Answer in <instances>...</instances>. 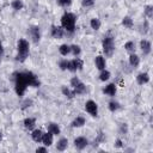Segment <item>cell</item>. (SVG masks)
Returning a JSON list of instances; mask_svg holds the SVG:
<instances>
[{"instance_id":"cell-1","label":"cell","mask_w":153,"mask_h":153,"mask_svg":"<svg viewBox=\"0 0 153 153\" xmlns=\"http://www.w3.org/2000/svg\"><path fill=\"white\" fill-rule=\"evenodd\" d=\"M13 81H14V91L18 97H23L27 86H30L29 82V72H16L13 73Z\"/></svg>"},{"instance_id":"cell-2","label":"cell","mask_w":153,"mask_h":153,"mask_svg":"<svg viewBox=\"0 0 153 153\" xmlns=\"http://www.w3.org/2000/svg\"><path fill=\"white\" fill-rule=\"evenodd\" d=\"M30 53V44L25 38H19L17 42V56L16 60L18 62H24Z\"/></svg>"},{"instance_id":"cell-3","label":"cell","mask_w":153,"mask_h":153,"mask_svg":"<svg viewBox=\"0 0 153 153\" xmlns=\"http://www.w3.org/2000/svg\"><path fill=\"white\" fill-rule=\"evenodd\" d=\"M75 23H76V17L74 13L71 12H66L62 17H61V26L63 27L65 31L72 33L75 30Z\"/></svg>"},{"instance_id":"cell-4","label":"cell","mask_w":153,"mask_h":153,"mask_svg":"<svg viewBox=\"0 0 153 153\" xmlns=\"http://www.w3.org/2000/svg\"><path fill=\"white\" fill-rule=\"evenodd\" d=\"M102 48H103V53L105 54V56L110 57L112 56L114 51H115V38L111 35H106L104 36L103 41H102Z\"/></svg>"},{"instance_id":"cell-5","label":"cell","mask_w":153,"mask_h":153,"mask_svg":"<svg viewBox=\"0 0 153 153\" xmlns=\"http://www.w3.org/2000/svg\"><path fill=\"white\" fill-rule=\"evenodd\" d=\"M71 86H72V90L74 91L75 96L76 94H84L86 92V85L78 76H73L71 79Z\"/></svg>"},{"instance_id":"cell-6","label":"cell","mask_w":153,"mask_h":153,"mask_svg":"<svg viewBox=\"0 0 153 153\" xmlns=\"http://www.w3.org/2000/svg\"><path fill=\"white\" fill-rule=\"evenodd\" d=\"M82 67H84V62L79 57H74L73 60H69L68 61V71H71V72L81 71Z\"/></svg>"},{"instance_id":"cell-7","label":"cell","mask_w":153,"mask_h":153,"mask_svg":"<svg viewBox=\"0 0 153 153\" xmlns=\"http://www.w3.org/2000/svg\"><path fill=\"white\" fill-rule=\"evenodd\" d=\"M27 32H29V36H30V38L32 39L33 43H38L39 42V39H41V29H39V26L32 25V26L29 27Z\"/></svg>"},{"instance_id":"cell-8","label":"cell","mask_w":153,"mask_h":153,"mask_svg":"<svg viewBox=\"0 0 153 153\" xmlns=\"http://www.w3.org/2000/svg\"><path fill=\"white\" fill-rule=\"evenodd\" d=\"M85 110L92 116V117H96L98 115V105L94 100L92 99H88L86 103H85Z\"/></svg>"},{"instance_id":"cell-9","label":"cell","mask_w":153,"mask_h":153,"mask_svg":"<svg viewBox=\"0 0 153 153\" xmlns=\"http://www.w3.org/2000/svg\"><path fill=\"white\" fill-rule=\"evenodd\" d=\"M50 33H51V37L53 38H56V39H61L65 35V30L62 26H57V25H53L51 26V30H50Z\"/></svg>"},{"instance_id":"cell-10","label":"cell","mask_w":153,"mask_h":153,"mask_svg":"<svg viewBox=\"0 0 153 153\" xmlns=\"http://www.w3.org/2000/svg\"><path fill=\"white\" fill-rule=\"evenodd\" d=\"M140 49H141V53L143 56H147L151 54V50H152V44L147 39H141L140 41Z\"/></svg>"},{"instance_id":"cell-11","label":"cell","mask_w":153,"mask_h":153,"mask_svg":"<svg viewBox=\"0 0 153 153\" xmlns=\"http://www.w3.org/2000/svg\"><path fill=\"white\" fill-rule=\"evenodd\" d=\"M87 145H88V141L84 136H78L76 139H74V147L79 151H82L84 148H86Z\"/></svg>"},{"instance_id":"cell-12","label":"cell","mask_w":153,"mask_h":153,"mask_svg":"<svg viewBox=\"0 0 153 153\" xmlns=\"http://www.w3.org/2000/svg\"><path fill=\"white\" fill-rule=\"evenodd\" d=\"M116 91H117V88H116V84H114V82L108 84V85L103 88V93H105V94L109 96V97H115Z\"/></svg>"},{"instance_id":"cell-13","label":"cell","mask_w":153,"mask_h":153,"mask_svg":"<svg viewBox=\"0 0 153 153\" xmlns=\"http://www.w3.org/2000/svg\"><path fill=\"white\" fill-rule=\"evenodd\" d=\"M41 141L43 142V145H44V146L49 147V146H51V145H53V141H54V135H53L50 131L43 133V135H42V140H41Z\"/></svg>"},{"instance_id":"cell-14","label":"cell","mask_w":153,"mask_h":153,"mask_svg":"<svg viewBox=\"0 0 153 153\" xmlns=\"http://www.w3.org/2000/svg\"><path fill=\"white\" fill-rule=\"evenodd\" d=\"M94 65H96L97 69L103 71V69H105V67H106V61H105V59H104L102 55H98V56H96V59H94Z\"/></svg>"},{"instance_id":"cell-15","label":"cell","mask_w":153,"mask_h":153,"mask_svg":"<svg viewBox=\"0 0 153 153\" xmlns=\"http://www.w3.org/2000/svg\"><path fill=\"white\" fill-rule=\"evenodd\" d=\"M136 81H137L139 85H145V84L149 82V74L146 73V72L139 73L137 76H136Z\"/></svg>"},{"instance_id":"cell-16","label":"cell","mask_w":153,"mask_h":153,"mask_svg":"<svg viewBox=\"0 0 153 153\" xmlns=\"http://www.w3.org/2000/svg\"><path fill=\"white\" fill-rule=\"evenodd\" d=\"M85 123H86L85 117H82V116H76V117L72 121V127H73V128H80V127H82Z\"/></svg>"},{"instance_id":"cell-17","label":"cell","mask_w":153,"mask_h":153,"mask_svg":"<svg viewBox=\"0 0 153 153\" xmlns=\"http://www.w3.org/2000/svg\"><path fill=\"white\" fill-rule=\"evenodd\" d=\"M24 127L27 129V130H32V129H35V126H36V120L35 118H32V117H26L25 120H24Z\"/></svg>"},{"instance_id":"cell-18","label":"cell","mask_w":153,"mask_h":153,"mask_svg":"<svg viewBox=\"0 0 153 153\" xmlns=\"http://www.w3.org/2000/svg\"><path fill=\"white\" fill-rule=\"evenodd\" d=\"M67 147H68V140L66 137H61L56 143V149L60 152H63Z\"/></svg>"},{"instance_id":"cell-19","label":"cell","mask_w":153,"mask_h":153,"mask_svg":"<svg viewBox=\"0 0 153 153\" xmlns=\"http://www.w3.org/2000/svg\"><path fill=\"white\" fill-rule=\"evenodd\" d=\"M61 92H62V94H63L66 98H68V99H73V98L75 97L74 91L71 90V88L67 87V86H62V87H61Z\"/></svg>"},{"instance_id":"cell-20","label":"cell","mask_w":153,"mask_h":153,"mask_svg":"<svg viewBox=\"0 0 153 153\" xmlns=\"http://www.w3.org/2000/svg\"><path fill=\"white\" fill-rule=\"evenodd\" d=\"M129 65H130L133 68H136V67L140 65V57H139L135 53L130 54V56H129Z\"/></svg>"},{"instance_id":"cell-21","label":"cell","mask_w":153,"mask_h":153,"mask_svg":"<svg viewBox=\"0 0 153 153\" xmlns=\"http://www.w3.org/2000/svg\"><path fill=\"white\" fill-rule=\"evenodd\" d=\"M47 127H48V131H50L53 135H59L61 133V129L57 123H49Z\"/></svg>"},{"instance_id":"cell-22","label":"cell","mask_w":153,"mask_h":153,"mask_svg":"<svg viewBox=\"0 0 153 153\" xmlns=\"http://www.w3.org/2000/svg\"><path fill=\"white\" fill-rule=\"evenodd\" d=\"M42 135H43V131L41 129H32V133H31V137L35 142H41L42 140Z\"/></svg>"},{"instance_id":"cell-23","label":"cell","mask_w":153,"mask_h":153,"mask_svg":"<svg viewBox=\"0 0 153 153\" xmlns=\"http://www.w3.org/2000/svg\"><path fill=\"white\" fill-rule=\"evenodd\" d=\"M122 25H123L124 27H127V29H133L134 22H133V19H131L129 16H126V17H123V19H122Z\"/></svg>"},{"instance_id":"cell-24","label":"cell","mask_w":153,"mask_h":153,"mask_svg":"<svg viewBox=\"0 0 153 153\" xmlns=\"http://www.w3.org/2000/svg\"><path fill=\"white\" fill-rule=\"evenodd\" d=\"M59 53L62 55V56H67L68 54H71V47L68 44H61L59 47Z\"/></svg>"},{"instance_id":"cell-25","label":"cell","mask_w":153,"mask_h":153,"mask_svg":"<svg viewBox=\"0 0 153 153\" xmlns=\"http://www.w3.org/2000/svg\"><path fill=\"white\" fill-rule=\"evenodd\" d=\"M100 25H102V23H100V20L98 19V18H92L91 20H90V26H91V29H93V30H99L100 29Z\"/></svg>"},{"instance_id":"cell-26","label":"cell","mask_w":153,"mask_h":153,"mask_svg":"<svg viewBox=\"0 0 153 153\" xmlns=\"http://www.w3.org/2000/svg\"><path fill=\"white\" fill-rule=\"evenodd\" d=\"M124 49H126L129 54L135 53V49H136V47H135V42H133V41H128V42L124 44Z\"/></svg>"},{"instance_id":"cell-27","label":"cell","mask_w":153,"mask_h":153,"mask_svg":"<svg viewBox=\"0 0 153 153\" xmlns=\"http://www.w3.org/2000/svg\"><path fill=\"white\" fill-rule=\"evenodd\" d=\"M69 47H71V54H72L73 56L78 57V56L81 54V48H80V45H78V44H72V45H69Z\"/></svg>"},{"instance_id":"cell-28","label":"cell","mask_w":153,"mask_h":153,"mask_svg":"<svg viewBox=\"0 0 153 153\" xmlns=\"http://www.w3.org/2000/svg\"><path fill=\"white\" fill-rule=\"evenodd\" d=\"M108 106H109V110L111 112H115V111H117L121 108V105H120V103L117 100H110L109 104H108Z\"/></svg>"},{"instance_id":"cell-29","label":"cell","mask_w":153,"mask_h":153,"mask_svg":"<svg viewBox=\"0 0 153 153\" xmlns=\"http://www.w3.org/2000/svg\"><path fill=\"white\" fill-rule=\"evenodd\" d=\"M11 6H12V8H13L14 11H20V10L24 7V4H23L22 0H13V1L11 2Z\"/></svg>"},{"instance_id":"cell-30","label":"cell","mask_w":153,"mask_h":153,"mask_svg":"<svg viewBox=\"0 0 153 153\" xmlns=\"http://www.w3.org/2000/svg\"><path fill=\"white\" fill-rule=\"evenodd\" d=\"M110 72L109 71H106V69H103V71H100V73H99V80L100 81H106V80H109L110 79Z\"/></svg>"},{"instance_id":"cell-31","label":"cell","mask_w":153,"mask_h":153,"mask_svg":"<svg viewBox=\"0 0 153 153\" xmlns=\"http://www.w3.org/2000/svg\"><path fill=\"white\" fill-rule=\"evenodd\" d=\"M145 16L147 18H149V19L153 17V6L152 5H147L145 7Z\"/></svg>"},{"instance_id":"cell-32","label":"cell","mask_w":153,"mask_h":153,"mask_svg":"<svg viewBox=\"0 0 153 153\" xmlns=\"http://www.w3.org/2000/svg\"><path fill=\"white\" fill-rule=\"evenodd\" d=\"M59 67H60V69H62V71H67V69H68V60H67V59L60 60V61H59Z\"/></svg>"},{"instance_id":"cell-33","label":"cell","mask_w":153,"mask_h":153,"mask_svg":"<svg viewBox=\"0 0 153 153\" xmlns=\"http://www.w3.org/2000/svg\"><path fill=\"white\" fill-rule=\"evenodd\" d=\"M56 1H57V4H59L60 6H62V7H68V6H71V4H72L73 0H56Z\"/></svg>"},{"instance_id":"cell-34","label":"cell","mask_w":153,"mask_h":153,"mask_svg":"<svg viewBox=\"0 0 153 153\" xmlns=\"http://www.w3.org/2000/svg\"><path fill=\"white\" fill-rule=\"evenodd\" d=\"M94 1H96V0H82L81 4H82L84 7H91V6L94 5Z\"/></svg>"},{"instance_id":"cell-35","label":"cell","mask_w":153,"mask_h":153,"mask_svg":"<svg viewBox=\"0 0 153 153\" xmlns=\"http://www.w3.org/2000/svg\"><path fill=\"white\" fill-rule=\"evenodd\" d=\"M31 104H32V100H31V99H25V100L22 103V109L24 110V109H26L27 106H31Z\"/></svg>"},{"instance_id":"cell-36","label":"cell","mask_w":153,"mask_h":153,"mask_svg":"<svg viewBox=\"0 0 153 153\" xmlns=\"http://www.w3.org/2000/svg\"><path fill=\"white\" fill-rule=\"evenodd\" d=\"M148 29H149V25H148V22H147V20H145V22H143V30H142L141 32H142L143 35H146V33L148 32Z\"/></svg>"},{"instance_id":"cell-37","label":"cell","mask_w":153,"mask_h":153,"mask_svg":"<svg viewBox=\"0 0 153 153\" xmlns=\"http://www.w3.org/2000/svg\"><path fill=\"white\" fill-rule=\"evenodd\" d=\"M104 140V135H103V133L100 131L99 134H98V137L94 140V142H99V141H103Z\"/></svg>"},{"instance_id":"cell-38","label":"cell","mask_w":153,"mask_h":153,"mask_svg":"<svg viewBox=\"0 0 153 153\" xmlns=\"http://www.w3.org/2000/svg\"><path fill=\"white\" fill-rule=\"evenodd\" d=\"M115 147H116V148H121V147H122V140H121V139H117V140L115 141Z\"/></svg>"},{"instance_id":"cell-39","label":"cell","mask_w":153,"mask_h":153,"mask_svg":"<svg viewBox=\"0 0 153 153\" xmlns=\"http://www.w3.org/2000/svg\"><path fill=\"white\" fill-rule=\"evenodd\" d=\"M36 152H37V153H41V152L45 153V152H47V146H45V147H37V148H36Z\"/></svg>"},{"instance_id":"cell-40","label":"cell","mask_w":153,"mask_h":153,"mask_svg":"<svg viewBox=\"0 0 153 153\" xmlns=\"http://www.w3.org/2000/svg\"><path fill=\"white\" fill-rule=\"evenodd\" d=\"M2 56H4V47H2V44L0 43V61H1Z\"/></svg>"},{"instance_id":"cell-41","label":"cell","mask_w":153,"mask_h":153,"mask_svg":"<svg viewBox=\"0 0 153 153\" xmlns=\"http://www.w3.org/2000/svg\"><path fill=\"white\" fill-rule=\"evenodd\" d=\"M0 139H1V134H0Z\"/></svg>"}]
</instances>
